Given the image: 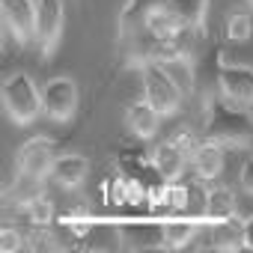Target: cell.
<instances>
[{"instance_id":"1","label":"cell","mask_w":253,"mask_h":253,"mask_svg":"<svg viewBox=\"0 0 253 253\" xmlns=\"http://www.w3.org/2000/svg\"><path fill=\"white\" fill-rule=\"evenodd\" d=\"M203 137L220 146H247L253 140V116L244 104L220 95L206 104V125Z\"/></svg>"},{"instance_id":"2","label":"cell","mask_w":253,"mask_h":253,"mask_svg":"<svg viewBox=\"0 0 253 253\" xmlns=\"http://www.w3.org/2000/svg\"><path fill=\"white\" fill-rule=\"evenodd\" d=\"M140 81H143V98L161 116H170V113L179 110V104L185 98V89H182V84L173 78V72L161 60L143 57V63H140Z\"/></svg>"},{"instance_id":"3","label":"cell","mask_w":253,"mask_h":253,"mask_svg":"<svg viewBox=\"0 0 253 253\" xmlns=\"http://www.w3.org/2000/svg\"><path fill=\"white\" fill-rule=\"evenodd\" d=\"M3 107H6V113L15 125L33 122L39 113H45L42 110V86L27 72L9 75L6 84H3Z\"/></svg>"},{"instance_id":"4","label":"cell","mask_w":253,"mask_h":253,"mask_svg":"<svg viewBox=\"0 0 253 253\" xmlns=\"http://www.w3.org/2000/svg\"><path fill=\"white\" fill-rule=\"evenodd\" d=\"M54 140L45 137V134H36L30 137L27 143L18 146L15 152V167H18V176L21 179H30V182H39L51 173V164H54Z\"/></svg>"},{"instance_id":"5","label":"cell","mask_w":253,"mask_h":253,"mask_svg":"<svg viewBox=\"0 0 253 253\" xmlns=\"http://www.w3.org/2000/svg\"><path fill=\"white\" fill-rule=\"evenodd\" d=\"M42 110L54 122H69L78 113V84L66 75H57L42 84Z\"/></svg>"},{"instance_id":"6","label":"cell","mask_w":253,"mask_h":253,"mask_svg":"<svg viewBox=\"0 0 253 253\" xmlns=\"http://www.w3.org/2000/svg\"><path fill=\"white\" fill-rule=\"evenodd\" d=\"M63 24H66L63 0H36V42L42 54H54L63 36Z\"/></svg>"},{"instance_id":"7","label":"cell","mask_w":253,"mask_h":253,"mask_svg":"<svg viewBox=\"0 0 253 253\" xmlns=\"http://www.w3.org/2000/svg\"><path fill=\"white\" fill-rule=\"evenodd\" d=\"M217 86L226 98H232L244 107H253V66L223 60L217 66Z\"/></svg>"},{"instance_id":"8","label":"cell","mask_w":253,"mask_h":253,"mask_svg":"<svg viewBox=\"0 0 253 253\" xmlns=\"http://www.w3.org/2000/svg\"><path fill=\"white\" fill-rule=\"evenodd\" d=\"M0 15L18 45L36 42V0H0Z\"/></svg>"},{"instance_id":"9","label":"cell","mask_w":253,"mask_h":253,"mask_svg":"<svg viewBox=\"0 0 253 253\" xmlns=\"http://www.w3.org/2000/svg\"><path fill=\"white\" fill-rule=\"evenodd\" d=\"M116 241L119 247L125 250H158V247H167V238H164V223H128L116 229Z\"/></svg>"},{"instance_id":"10","label":"cell","mask_w":253,"mask_h":253,"mask_svg":"<svg viewBox=\"0 0 253 253\" xmlns=\"http://www.w3.org/2000/svg\"><path fill=\"white\" fill-rule=\"evenodd\" d=\"M125 125H128V131L137 140H149L161 125V113L146 98H137V101L128 104V110H125Z\"/></svg>"},{"instance_id":"11","label":"cell","mask_w":253,"mask_h":253,"mask_svg":"<svg viewBox=\"0 0 253 253\" xmlns=\"http://www.w3.org/2000/svg\"><path fill=\"white\" fill-rule=\"evenodd\" d=\"M197 247H217V250H235L241 247V220H214L211 229H200V238H194Z\"/></svg>"},{"instance_id":"12","label":"cell","mask_w":253,"mask_h":253,"mask_svg":"<svg viewBox=\"0 0 253 253\" xmlns=\"http://www.w3.org/2000/svg\"><path fill=\"white\" fill-rule=\"evenodd\" d=\"M223 149H226V146H220V143H214V140H209V137L200 140L197 149L191 152V167H194V173H197L200 179H206V182L217 179L220 170H223Z\"/></svg>"},{"instance_id":"13","label":"cell","mask_w":253,"mask_h":253,"mask_svg":"<svg viewBox=\"0 0 253 253\" xmlns=\"http://www.w3.org/2000/svg\"><path fill=\"white\" fill-rule=\"evenodd\" d=\"M188 161H191V155H188L182 146H176L173 140L158 143V146H155V152H152V164H155V170H158L167 182L182 179V173H185Z\"/></svg>"},{"instance_id":"14","label":"cell","mask_w":253,"mask_h":253,"mask_svg":"<svg viewBox=\"0 0 253 253\" xmlns=\"http://www.w3.org/2000/svg\"><path fill=\"white\" fill-rule=\"evenodd\" d=\"M86 173H89L86 158L69 152V155H57V158H54L48 179H51L54 185H60V188H78V185L86 179Z\"/></svg>"},{"instance_id":"15","label":"cell","mask_w":253,"mask_h":253,"mask_svg":"<svg viewBox=\"0 0 253 253\" xmlns=\"http://www.w3.org/2000/svg\"><path fill=\"white\" fill-rule=\"evenodd\" d=\"M206 217L211 220H232L238 217V203L232 188L220 185V182H206Z\"/></svg>"},{"instance_id":"16","label":"cell","mask_w":253,"mask_h":253,"mask_svg":"<svg viewBox=\"0 0 253 253\" xmlns=\"http://www.w3.org/2000/svg\"><path fill=\"white\" fill-rule=\"evenodd\" d=\"M167 3V0H125L122 9H119V33L122 36H128L134 30H140L146 24V18L161 9Z\"/></svg>"},{"instance_id":"17","label":"cell","mask_w":253,"mask_h":253,"mask_svg":"<svg viewBox=\"0 0 253 253\" xmlns=\"http://www.w3.org/2000/svg\"><path fill=\"white\" fill-rule=\"evenodd\" d=\"M209 3H211V0H167V9L182 21V27H188V30L203 36Z\"/></svg>"},{"instance_id":"18","label":"cell","mask_w":253,"mask_h":253,"mask_svg":"<svg viewBox=\"0 0 253 253\" xmlns=\"http://www.w3.org/2000/svg\"><path fill=\"white\" fill-rule=\"evenodd\" d=\"M200 235V226L191 214H170L164 220V238H167V247H185V244H194V238Z\"/></svg>"},{"instance_id":"19","label":"cell","mask_w":253,"mask_h":253,"mask_svg":"<svg viewBox=\"0 0 253 253\" xmlns=\"http://www.w3.org/2000/svg\"><path fill=\"white\" fill-rule=\"evenodd\" d=\"M143 30L155 39V42H167V39H176L185 27H182V21L167 9V3L161 6V9H155L149 18H146V24H143Z\"/></svg>"},{"instance_id":"20","label":"cell","mask_w":253,"mask_h":253,"mask_svg":"<svg viewBox=\"0 0 253 253\" xmlns=\"http://www.w3.org/2000/svg\"><path fill=\"white\" fill-rule=\"evenodd\" d=\"M21 206H24V214H27L36 226H45V223H51V217H54V203H51L48 194H30V197L21 200Z\"/></svg>"},{"instance_id":"21","label":"cell","mask_w":253,"mask_h":253,"mask_svg":"<svg viewBox=\"0 0 253 253\" xmlns=\"http://www.w3.org/2000/svg\"><path fill=\"white\" fill-rule=\"evenodd\" d=\"M250 33H253V18H250V12L247 9H229V15H226V39L229 42H247L250 39Z\"/></svg>"},{"instance_id":"22","label":"cell","mask_w":253,"mask_h":253,"mask_svg":"<svg viewBox=\"0 0 253 253\" xmlns=\"http://www.w3.org/2000/svg\"><path fill=\"white\" fill-rule=\"evenodd\" d=\"M104 200L110 206H128L131 203V185H128V176L122 170L104 182Z\"/></svg>"},{"instance_id":"23","label":"cell","mask_w":253,"mask_h":253,"mask_svg":"<svg viewBox=\"0 0 253 253\" xmlns=\"http://www.w3.org/2000/svg\"><path fill=\"white\" fill-rule=\"evenodd\" d=\"M60 223H63L69 232H75V235H86V232H92V211L84 209V206L66 209V214L60 217Z\"/></svg>"},{"instance_id":"24","label":"cell","mask_w":253,"mask_h":253,"mask_svg":"<svg viewBox=\"0 0 253 253\" xmlns=\"http://www.w3.org/2000/svg\"><path fill=\"white\" fill-rule=\"evenodd\" d=\"M21 247H24V235L18 229H12V226L0 229V253H15Z\"/></svg>"},{"instance_id":"25","label":"cell","mask_w":253,"mask_h":253,"mask_svg":"<svg viewBox=\"0 0 253 253\" xmlns=\"http://www.w3.org/2000/svg\"><path fill=\"white\" fill-rule=\"evenodd\" d=\"M170 140H173V143H176V146H182V149H185V152H188V155H191V152H194V149H197V143H200V140H197V134H194V131H191V128H176V131H173V137H170Z\"/></svg>"},{"instance_id":"26","label":"cell","mask_w":253,"mask_h":253,"mask_svg":"<svg viewBox=\"0 0 253 253\" xmlns=\"http://www.w3.org/2000/svg\"><path fill=\"white\" fill-rule=\"evenodd\" d=\"M238 182H241V188L247 191V194H253V155L241 164V173H238Z\"/></svg>"},{"instance_id":"27","label":"cell","mask_w":253,"mask_h":253,"mask_svg":"<svg viewBox=\"0 0 253 253\" xmlns=\"http://www.w3.org/2000/svg\"><path fill=\"white\" fill-rule=\"evenodd\" d=\"M241 247L253 250V214L247 220H241Z\"/></svg>"},{"instance_id":"28","label":"cell","mask_w":253,"mask_h":253,"mask_svg":"<svg viewBox=\"0 0 253 253\" xmlns=\"http://www.w3.org/2000/svg\"><path fill=\"white\" fill-rule=\"evenodd\" d=\"M247 3H250V6H253V0H247Z\"/></svg>"}]
</instances>
